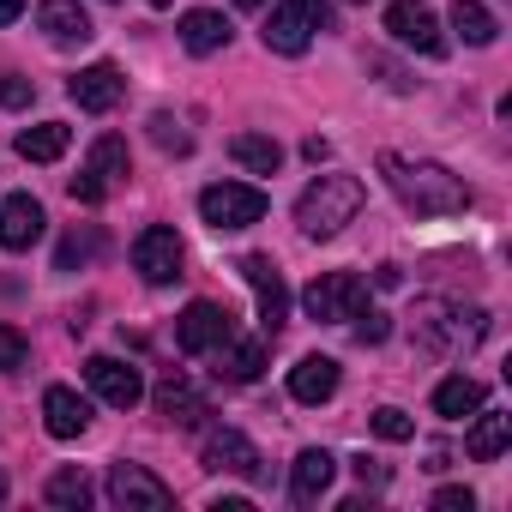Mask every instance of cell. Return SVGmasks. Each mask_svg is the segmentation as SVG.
I'll return each mask as SVG.
<instances>
[{
    "label": "cell",
    "mask_w": 512,
    "mask_h": 512,
    "mask_svg": "<svg viewBox=\"0 0 512 512\" xmlns=\"http://www.w3.org/2000/svg\"><path fill=\"white\" fill-rule=\"evenodd\" d=\"M235 7H247V13H260V7H266V0H235Z\"/></svg>",
    "instance_id": "42"
},
{
    "label": "cell",
    "mask_w": 512,
    "mask_h": 512,
    "mask_svg": "<svg viewBox=\"0 0 512 512\" xmlns=\"http://www.w3.org/2000/svg\"><path fill=\"white\" fill-rule=\"evenodd\" d=\"M260 37H266V49H272V55H290V61H296V55H308V43H314L308 19L290 7V0L266 13V31H260Z\"/></svg>",
    "instance_id": "21"
},
{
    "label": "cell",
    "mask_w": 512,
    "mask_h": 512,
    "mask_svg": "<svg viewBox=\"0 0 512 512\" xmlns=\"http://www.w3.org/2000/svg\"><path fill=\"white\" fill-rule=\"evenodd\" d=\"M43 229H49V217H43V205L31 193H7V199H0V247H7V253L37 247Z\"/></svg>",
    "instance_id": "15"
},
{
    "label": "cell",
    "mask_w": 512,
    "mask_h": 512,
    "mask_svg": "<svg viewBox=\"0 0 512 512\" xmlns=\"http://www.w3.org/2000/svg\"><path fill=\"white\" fill-rule=\"evenodd\" d=\"M127 175H133L127 139H121V133H103V139L91 145V157H85V169L73 175V187H67V193H73L79 205H103V199H109V193H115Z\"/></svg>",
    "instance_id": "3"
},
{
    "label": "cell",
    "mask_w": 512,
    "mask_h": 512,
    "mask_svg": "<svg viewBox=\"0 0 512 512\" xmlns=\"http://www.w3.org/2000/svg\"><path fill=\"white\" fill-rule=\"evenodd\" d=\"M290 7L308 19V31H332V0H290Z\"/></svg>",
    "instance_id": "36"
},
{
    "label": "cell",
    "mask_w": 512,
    "mask_h": 512,
    "mask_svg": "<svg viewBox=\"0 0 512 512\" xmlns=\"http://www.w3.org/2000/svg\"><path fill=\"white\" fill-rule=\"evenodd\" d=\"M434 506H440V512H470V506H476V494H470V488H440V494H434Z\"/></svg>",
    "instance_id": "37"
},
{
    "label": "cell",
    "mask_w": 512,
    "mask_h": 512,
    "mask_svg": "<svg viewBox=\"0 0 512 512\" xmlns=\"http://www.w3.org/2000/svg\"><path fill=\"white\" fill-rule=\"evenodd\" d=\"M43 428H49L55 440H79V434L91 428V404H85L73 386H49V392H43Z\"/></svg>",
    "instance_id": "18"
},
{
    "label": "cell",
    "mask_w": 512,
    "mask_h": 512,
    "mask_svg": "<svg viewBox=\"0 0 512 512\" xmlns=\"http://www.w3.org/2000/svg\"><path fill=\"white\" fill-rule=\"evenodd\" d=\"M506 440H512V416H500V410H482V416H476V428L464 434V452H470L476 464H494V458L506 452Z\"/></svg>",
    "instance_id": "24"
},
{
    "label": "cell",
    "mask_w": 512,
    "mask_h": 512,
    "mask_svg": "<svg viewBox=\"0 0 512 512\" xmlns=\"http://www.w3.org/2000/svg\"><path fill=\"white\" fill-rule=\"evenodd\" d=\"M260 368H266V338H247V344H217V380H229V386H253L260 380Z\"/></svg>",
    "instance_id": "22"
},
{
    "label": "cell",
    "mask_w": 512,
    "mask_h": 512,
    "mask_svg": "<svg viewBox=\"0 0 512 512\" xmlns=\"http://www.w3.org/2000/svg\"><path fill=\"white\" fill-rule=\"evenodd\" d=\"M229 338H235V320H229V308H217V302H193V308L175 320L181 356H211V350L229 344Z\"/></svg>",
    "instance_id": "11"
},
{
    "label": "cell",
    "mask_w": 512,
    "mask_h": 512,
    "mask_svg": "<svg viewBox=\"0 0 512 512\" xmlns=\"http://www.w3.org/2000/svg\"><path fill=\"white\" fill-rule=\"evenodd\" d=\"M91 253H97V235H67V241H61V253H55V272H79Z\"/></svg>",
    "instance_id": "31"
},
{
    "label": "cell",
    "mask_w": 512,
    "mask_h": 512,
    "mask_svg": "<svg viewBox=\"0 0 512 512\" xmlns=\"http://www.w3.org/2000/svg\"><path fill=\"white\" fill-rule=\"evenodd\" d=\"M368 428L380 434V440H392V446H404V440H416V422L398 410V404H380L374 416H368Z\"/></svg>",
    "instance_id": "30"
},
{
    "label": "cell",
    "mask_w": 512,
    "mask_h": 512,
    "mask_svg": "<svg viewBox=\"0 0 512 512\" xmlns=\"http://www.w3.org/2000/svg\"><path fill=\"white\" fill-rule=\"evenodd\" d=\"M476 410H482V386H476L470 374H452V380L434 386V416L458 422V416H476Z\"/></svg>",
    "instance_id": "27"
},
{
    "label": "cell",
    "mask_w": 512,
    "mask_h": 512,
    "mask_svg": "<svg viewBox=\"0 0 512 512\" xmlns=\"http://www.w3.org/2000/svg\"><path fill=\"white\" fill-rule=\"evenodd\" d=\"M0 500H7V476H0Z\"/></svg>",
    "instance_id": "43"
},
{
    "label": "cell",
    "mask_w": 512,
    "mask_h": 512,
    "mask_svg": "<svg viewBox=\"0 0 512 512\" xmlns=\"http://www.w3.org/2000/svg\"><path fill=\"white\" fill-rule=\"evenodd\" d=\"M151 139H157L163 151H175V157H187V151H193V139L175 127V115H151Z\"/></svg>",
    "instance_id": "33"
},
{
    "label": "cell",
    "mask_w": 512,
    "mask_h": 512,
    "mask_svg": "<svg viewBox=\"0 0 512 512\" xmlns=\"http://www.w3.org/2000/svg\"><path fill=\"white\" fill-rule=\"evenodd\" d=\"M25 356H31L25 332H19V326H0V374H13V368H25Z\"/></svg>",
    "instance_id": "32"
},
{
    "label": "cell",
    "mask_w": 512,
    "mask_h": 512,
    "mask_svg": "<svg viewBox=\"0 0 512 512\" xmlns=\"http://www.w3.org/2000/svg\"><path fill=\"white\" fill-rule=\"evenodd\" d=\"M422 314H428V320H416V326H422V344H428L434 356H446V350H470V344L488 332V314H476V308L458 314L452 302H428Z\"/></svg>",
    "instance_id": "8"
},
{
    "label": "cell",
    "mask_w": 512,
    "mask_h": 512,
    "mask_svg": "<svg viewBox=\"0 0 512 512\" xmlns=\"http://www.w3.org/2000/svg\"><path fill=\"white\" fill-rule=\"evenodd\" d=\"M302 308H308L314 326H344V320H356V314L368 308V284H362L356 272H320V278L308 284Z\"/></svg>",
    "instance_id": "5"
},
{
    "label": "cell",
    "mask_w": 512,
    "mask_h": 512,
    "mask_svg": "<svg viewBox=\"0 0 512 512\" xmlns=\"http://www.w3.org/2000/svg\"><path fill=\"white\" fill-rule=\"evenodd\" d=\"M386 31L404 43V49H416V55H428V61H440L446 55V37H440V19L434 13H422L416 0H398V7H386Z\"/></svg>",
    "instance_id": "14"
},
{
    "label": "cell",
    "mask_w": 512,
    "mask_h": 512,
    "mask_svg": "<svg viewBox=\"0 0 512 512\" xmlns=\"http://www.w3.org/2000/svg\"><path fill=\"white\" fill-rule=\"evenodd\" d=\"M241 278H247L253 296H260V332L278 338L284 320H290V284H284L278 260H272V253H247V260H241Z\"/></svg>",
    "instance_id": "6"
},
{
    "label": "cell",
    "mask_w": 512,
    "mask_h": 512,
    "mask_svg": "<svg viewBox=\"0 0 512 512\" xmlns=\"http://www.w3.org/2000/svg\"><path fill=\"white\" fill-rule=\"evenodd\" d=\"M350 7H362V0H350Z\"/></svg>",
    "instance_id": "44"
},
{
    "label": "cell",
    "mask_w": 512,
    "mask_h": 512,
    "mask_svg": "<svg viewBox=\"0 0 512 512\" xmlns=\"http://www.w3.org/2000/svg\"><path fill=\"white\" fill-rule=\"evenodd\" d=\"M43 494H49V506L85 512V506H91V476H85L79 464H67V470H55V476H49V488H43Z\"/></svg>",
    "instance_id": "29"
},
{
    "label": "cell",
    "mask_w": 512,
    "mask_h": 512,
    "mask_svg": "<svg viewBox=\"0 0 512 512\" xmlns=\"http://www.w3.org/2000/svg\"><path fill=\"white\" fill-rule=\"evenodd\" d=\"M85 386H91L103 404H115V410H133V404L145 398L139 368H127L121 356H91V362H85Z\"/></svg>",
    "instance_id": "13"
},
{
    "label": "cell",
    "mask_w": 512,
    "mask_h": 512,
    "mask_svg": "<svg viewBox=\"0 0 512 512\" xmlns=\"http://www.w3.org/2000/svg\"><path fill=\"white\" fill-rule=\"evenodd\" d=\"M386 332H392V320H386V314H374V308H362V314H356V338H362V344H386Z\"/></svg>",
    "instance_id": "35"
},
{
    "label": "cell",
    "mask_w": 512,
    "mask_h": 512,
    "mask_svg": "<svg viewBox=\"0 0 512 512\" xmlns=\"http://www.w3.org/2000/svg\"><path fill=\"white\" fill-rule=\"evenodd\" d=\"M109 506H121V512H169L175 488L163 476H151L145 464H109Z\"/></svg>",
    "instance_id": "7"
},
{
    "label": "cell",
    "mask_w": 512,
    "mask_h": 512,
    "mask_svg": "<svg viewBox=\"0 0 512 512\" xmlns=\"http://www.w3.org/2000/svg\"><path fill=\"white\" fill-rule=\"evenodd\" d=\"M31 97H37V85H31V79L0 73V103H7V109H31Z\"/></svg>",
    "instance_id": "34"
},
{
    "label": "cell",
    "mask_w": 512,
    "mask_h": 512,
    "mask_svg": "<svg viewBox=\"0 0 512 512\" xmlns=\"http://www.w3.org/2000/svg\"><path fill=\"white\" fill-rule=\"evenodd\" d=\"M362 199H368V187L356 175H314L296 199V223H302L308 241H332L344 223H356Z\"/></svg>",
    "instance_id": "2"
},
{
    "label": "cell",
    "mask_w": 512,
    "mask_h": 512,
    "mask_svg": "<svg viewBox=\"0 0 512 512\" xmlns=\"http://www.w3.org/2000/svg\"><path fill=\"white\" fill-rule=\"evenodd\" d=\"M332 476H338V458H332L326 446L296 452V464H290V494H296V506H314V500L332 488Z\"/></svg>",
    "instance_id": "19"
},
{
    "label": "cell",
    "mask_w": 512,
    "mask_h": 512,
    "mask_svg": "<svg viewBox=\"0 0 512 512\" xmlns=\"http://www.w3.org/2000/svg\"><path fill=\"white\" fill-rule=\"evenodd\" d=\"M181 43H187L193 55H217V49H229V19L211 13V7H199V13L181 19Z\"/></svg>",
    "instance_id": "25"
},
{
    "label": "cell",
    "mask_w": 512,
    "mask_h": 512,
    "mask_svg": "<svg viewBox=\"0 0 512 512\" xmlns=\"http://www.w3.org/2000/svg\"><path fill=\"white\" fill-rule=\"evenodd\" d=\"M338 380H344V374H338L332 356H302V362L290 368V398H296V404H326V398L338 392Z\"/></svg>",
    "instance_id": "20"
},
{
    "label": "cell",
    "mask_w": 512,
    "mask_h": 512,
    "mask_svg": "<svg viewBox=\"0 0 512 512\" xmlns=\"http://www.w3.org/2000/svg\"><path fill=\"white\" fill-rule=\"evenodd\" d=\"M121 91H127V79H121L115 61H91V67H79V73L67 79V97H73L85 115H109V109L121 103Z\"/></svg>",
    "instance_id": "12"
},
{
    "label": "cell",
    "mask_w": 512,
    "mask_h": 512,
    "mask_svg": "<svg viewBox=\"0 0 512 512\" xmlns=\"http://www.w3.org/2000/svg\"><path fill=\"white\" fill-rule=\"evenodd\" d=\"M452 31H458L470 49H488V43L500 37V25H494V13L482 7V0H452Z\"/></svg>",
    "instance_id": "28"
},
{
    "label": "cell",
    "mask_w": 512,
    "mask_h": 512,
    "mask_svg": "<svg viewBox=\"0 0 512 512\" xmlns=\"http://www.w3.org/2000/svg\"><path fill=\"white\" fill-rule=\"evenodd\" d=\"M302 151H308V163H326V157H332V145H326V139H308Z\"/></svg>",
    "instance_id": "40"
},
{
    "label": "cell",
    "mask_w": 512,
    "mask_h": 512,
    "mask_svg": "<svg viewBox=\"0 0 512 512\" xmlns=\"http://www.w3.org/2000/svg\"><path fill=\"white\" fill-rule=\"evenodd\" d=\"M37 25H43V37H49L55 49H79V43L97 37V25H91V13L79 7V0H43V7H37Z\"/></svg>",
    "instance_id": "16"
},
{
    "label": "cell",
    "mask_w": 512,
    "mask_h": 512,
    "mask_svg": "<svg viewBox=\"0 0 512 512\" xmlns=\"http://www.w3.org/2000/svg\"><path fill=\"white\" fill-rule=\"evenodd\" d=\"M380 175H386V187L398 193V205L416 211V217H452V211H470V187H464L446 163L386 151V157H380Z\"/></svg>",
    "instance_id": "1"
},
{
    "label": "cell",
    "mask_w": 512,
    "mask_h": 512,
    "mask_svg": "<svg viewBox=\"0 0 512 512\" xmlns=\"http://www.w3.org/2000/svg\"><path fill=\"white\" fill-rule=\"evenodd\" d=\"M157 416L175 422V428H199V422L211 416V404L187 386V374H163V380H157Z\"/></svg>",
    "instance_id": "17"
},
{
    "label": "cell",
    "mask_w": 512,
    "mask_h": 512,
    "mask_svg": "<svg viewBox=\"0 0 512 512\" xmlns=\"http://www.w3.org/2000/svg\"><path fill=\"white\" fill-rule=\"evenodd\" d=\"M229 157L247 169V175H278L284 169V145L272 133H235L229 139Z\"/></svg>",
    "instance_id": "23"
},
{
    "label": "cell",
    "mask_w": 512,
    "mask_h": 512,
    "mask_svg": "<svg viewBox=\"0 0 512 512\" xmlns=\"http://www.w3.org/2000/svg\"><path fill=\"white\" fill-rule=\"evenodd\" d=\"M374 284H380V290H398V284H404V272H398V266H380V272H374Z\"/></svg>",
    "instance_id": "39"
},
{
    "label": "cell",
    "mask_w": 512,
    "mask_h": 512,
    "mask_svg": "<svg viewBox=\"0 0 512 512\" xmlns=\"http://www.w3.org/2000/svg\"><path fill=\"white\" fill-rule=\"evenodd\" d=\"M205 470L260 482V476H266V458H260V446H253L241 428H211V434H205Z\"/></svg>",
    "instance_id": "9"
},
{
    "label": "cell",
    "mask_w": 512,
    "mask_h": 512,
    "mask_svg": "<svg viewBox=\"0 0 512 512\" xmlns=\"http://www.w3.org/2000/svg\"><path fill=\"white\" fill-rule=\"evenodd\" d=\"M133 272H139L145 284H175V278H181V235H175L169 223L139 229V241H133Z\"/></svg>",
    "instance_id": "10"
},
{
    "label": "cell",
    "mask_w": 512,
    "mask_h": 512,
    "mask_svg": "<svg viewBox=\"0 0 512 512\" xmlns=\"http://www.w3.org/2000/svg\"><path fill=\"white\" fill-rule=\"evenodd\" d=\"M67 145H73V127L67 121H43V127H25L19 133V157L25 163H55V157H67Z\"/></svg>",
    "instance_id": "26"
},
{
    "label": "cell",
    "mask_w": 512,
    "mask_h": 512,
    "mask_svg": "<svg viewBox=\"0 0 512 512\" xmlns=\"http://www.w3.org/2000/svg\"><path fill=\"white\" fill-rule=\"evenodd\" d=\"M19 13H25V0H0V25H13Z\"/></svg>",
    "instance_id": "41"
},
{
    "label": "cell",
    "mask_w": 512,
    "mask_h": 512,
    "mask_svg": "<svg viewBox=\"0 0 512 512\" xmlns=\"http://www.w3.org/2000/svg\"><path fill=\"white\" fill-rule=\"evenodd\" d=\"M350 470H356V476H362V482H368V488H380V482H386V464H374V458H368V452H362V458H356V464H350Z\"/></svg>",
    "instance_id": "38"
},
{
    "label": "cell",
    "mask_w": 512,
    "mask_h": 512,
    "mask_svg": "<svg viewBox=\"0 0 512 512\" xmlns=\"http://www.w3.org/2000/svg\"><path fill=\"white\" fill-rule=\"evenodd\" d=\"M199 217L217 229V235H229V229H253L266 217V193L253 187V181H211L205 193H199Z\"/></svg>",
    "instance_id": "4"
}]
</instances>
